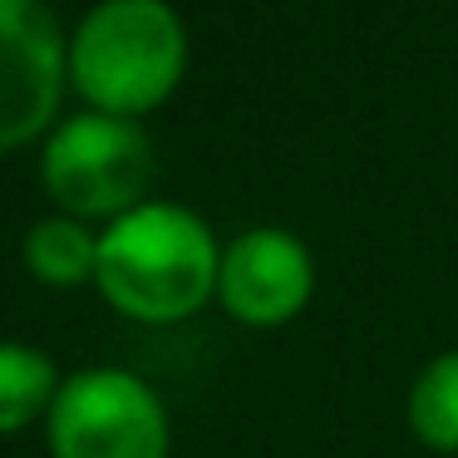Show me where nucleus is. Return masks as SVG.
Returning a JSON list of instances; mask_svg holds the SVG:
<instances>
[{
    "instance_id": "nucleus-1",
    "label": "nucleus",
    "mask_w": 458,
    "mask_h": 458,
    "mask_svg": "<svg viewBox=\"0 0 458 458\" xmlns=\"http://www.w3.org/2000/svg\"><path fill=\"white\" fill-rule=\"evenodd\" d=\"M222 251L208 222L178 202H139L99 232V281L114 310L148 326L182 320L212 296Z\"/></svg>"
},
{
    "instance_id": "nucleus-7",
    "label": "nucleus",
    "mask_w": 458,
    "mask_h": 458,
    "mask_svg": "<svg viewBox=\"0 0 458 458\" xmlns=\"http://www.w3.org/2000/svg\"><path fill=\"white\" fill-rule=\"evenodd\" d=\"M25 267L45 286H80L99 267V237L80 217H45L25 237Z\"/></svg>"
},
{
    "instance_id": "nucleus-6",
    "label": "nucleus",
    "mask_w": 458,
    "mask_h": 458,
    "mask_svg": "<svg viewBox=\"0 0 458 458\" xmlns=\"http://www.w3.org/2000/svg\"><path fill=\"white\" fill-rule=\"evenodd\" d=\"M310 286H316L310 251L291 232L257 227V232H242L222 251L217 296L247 326H281V320H291L310 301Z\"/></svg>"
},
{
    "instance_id": "nucleus-2",
    "label": "nucleus",
    "mask_w": 458,
    "mask_h": 458,
    "mask_svg": "<svg viewBox=\"0 0 458 458\" xmlns=\"http://www.w3.org/2000/svg\"><path fill=\"white\" fill-rule=\"evenodd\" d=\"M188 35L163 0H104L84 15L70 45V80L94 109L139 114L158 109L182 80Z\"/></svg>"
},
{
    "instance_id": "nucleus-3",
    "label": "nucleus",
    "mask_w": 458,
    "mask_h": 458,
    "mask_svg": "<svg viewBox=\"0 0 458 458\" xmlns=\"http://www.w3.org/2000/svg\"><path fill=\"white\" fill-rule=\"evenodd\" d=\"M40 178L70 217H123L148 188L153 153L133 119L89 109L50 133L40 153Z\"/></svg>"
},
{
    "instance_id": "nucleus-8",
    "label": "nucleus",
    "mask_w": 458,
    "mask_h": 458,
    "mask_svg": "<svg viewBox=\"0 0 458 458\" xmlns=\"http://www.w3.org/2000/svg\"><path fill=\"white\" fill-rule=\"evenodd\" d=\"M55 360L35 345H0V434H15L30 419H40L55 404L60 385H55Z\"/></svg>"
},
{
    "instance_id": "nucleus-9",
    "label": "nucleus",
    "mask_w": 458,
    "mask_h": 458,
    "mask_svg": "<svg viewBox=\"0 0 458 458\" xmlns=\"http://www.w3.org/2000/svg\"><path fill=\"white\" fill-rule=\"evenodd\" d=\"M409 428L438 454H458V350L438 355L409 389Z\"/></svg>"
},
{
    "instance_id": "nucleus-5",
    "label": "nucleus",
    "mask_w": 458,
    "mask_h": 458,
    "mask_svg": "<svg viewBox=\"0 0 458 458\" xmlns=\"http://www.w3.org/2000/svg\"><path fill=\"white\" fill-rule=\"evenodd\" d=\"M64 50L60 21L45 0H0V148L35 143L60 109Z\"/></svg>"
},
{
    "instance_id": "nucleus-4",
    "label": "nucleus",
    "mask_w": 458,
    "mask_h": 458,
    "mask_svg": "<svg viewBox=\"0 0 458 458\" xmlns=\"http://www.w3.org/2000/svg\"><path fill=\"white\" fill-rule=\"evenodd\" d=\"M55 458H168V419L129 369H80L50 404Z\"/></svg>"
}]
</instances>
